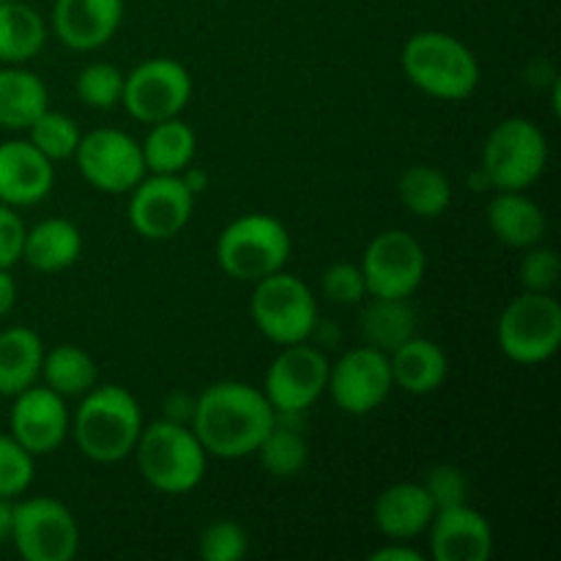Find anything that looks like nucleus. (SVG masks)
<instances>
[{"label": "nucleus", "mask_w": 561, "mask_h": 561, "mask_svg": "<svg viewBox=\"0 0 561 561\" xmlns=\"http://www.w3.org/2000/svg\"><path fill=\"white\" fill-rule=\"evenodd\" d=\"M197 551L203 561H241L250 553V537L236 520H214L201 531Z\"/></svg>", "instance_id": "nucleus-34"}, {"label": "nucleus", "mask_w": 561, "mask_h": 561, "mask_svg": "<svg viewBox=\"0 0 561 561\" xmlns=\"http://www.w3.org/2000/svg\"><path fill=\"white\" fill-rule=\"evenodd\" d=\"M16 305V283L9 268H0V318L9 316Z\"/></svg>", "instance_id": "nucleus-41"}, {"label": "nucleus", "mask_w": 561, "mask_h": 561, "mask_svg": "<svg viewBox=\"0 0 561 561\" xmlns=\"http://www.w3.org/2000/svg\"><path fill=\"white\" fill-rule=\"evenodd\" d=\"M47 42V25L22 0L0 3V64L22 66L36 58Z\"/></svg>", "instance_id": "nucleus-27"}, {"label": "nucleus", "mask_w": 561, "mask_h": 561, "mask_svg": "<svg viewBox=\"0 0 561 561\" xmlns=\"http://www.w3.org/2000/svg\"><path fill=\"white\" fill-rule=\"evenodd\" d=\"M321 288L332 305L356 307L367 299L365 277H362V268L356 263H332L323 272Z\"/></svg>", "instance_id": "nucleus-36"}, {"label": "nucleus", "mask_w": 561, "mask_h": 561, "mask_svg": "<svg viewBox=\"0 0 561 561\" xmlns=\"http://www.w3.org/2000/svg\"><path fill=\"white\" fill-rule=\"evenodd\" d=\"M27 140L49 159V162H58V159L75 157L77 146H80V126L75 124V118L66 113H53V110H44L31 126H27Z\"/></svg>", "instance_id": "nucleus-32"}, {"label": "nucleus", "mask_w": 561, "mask_h": 561, "mask_svg": "<svg viewBox=\"0 0 561 561\" xmlns=\"http://www.w3.org/2000/svg\"><path fill=\"white\" fill-rule=\"evenodd\" d=\"M42 378L44 387L58 392L60 398H82L99 383V367L88 351L77 345H58L44 351Z\"/></svg>", "instance_id": "nucleus-29"}, {"label": "nucleus", "mask_w": 561, "mask_h": 561, "mask_svg": "<svg viewBox=\"0 0 561 561\" xmlns=\"http://www.w3.org/2000/svg\"><path fill=\"white\" fill-rule=\"evenodd\" d=\"M389 367H392L394 387L409 394L436 392L447 381L449 373V362L442 345L416 337V334L389 354Z\"/></svg>", "instance_id": "nucleus-22"}, {"label": "nucleus", "mask_w": 561, "mask_h": 561, "mask_svg": "<svg viewBox=\"0 0 561 561\" xmlns=\"http://www.w3.org/2000/svg\"><path fill=\"white\" fill-rule=\"evenodd\" d=\"M290 257V233L277 217L244 214L225 225L217 239V263L228 277L255 285L283 272Z\"/></svg>", "instance_id": "nucleus-5"}, {"label": "nucleus", "mask_w": 561, "mask_h": 561, "mask_svg": "<svg viewBox=\"0 0 561 561\" xmlns=\"http://www.w3.org/2000/svg\"><path fill=\"white\" fill-rule=\"evenodd\" d=\"M400 66L411 85L444 102L469 99L480 85V60L453 33L420 31L403 44Z\"/></svg>", "instance_id": "nucleus-3"}, {"label": "nucleus", "mask_w": 561, "mask_h": 561, "mask_svg": "<svg viewBox=\"0 0 561 561\" xmlns=\"http://www.w3.org/2000/svg\"><path fill=\"white\" fill-rule=\"evenodd\" d=\"M398 197L414 217L436 219L453 206V184L438 168L414 164L400 175Z\"/></svg>", "instance_id": "nucleus-30"}, {"label": "nucleus", "mask_w": 561, "mask_h": 561, "mask_svg": "<svg viewBox=\"0 0 561 561\" xmlns=\"http://www.w3.org/2000/svg\"><path fill=\"white\" fill-rule=\"evenodd\" d=\"M548 140L529 118H504L482 146V164L488 184L496 192H524L546 173Z\"/></svg>", "instance_id": "nucleus-7"}, {"label": "nucleus", "mask_w": 561, "mask_h": 561, "mask_svg": "<svg viewBox=\"0 0 561 561\" xmlns=\"http://www.w3.org/2000/svg\"><path fill=\"white\" fill-rule=\"evenodd\" d=\"M365 305V301H362ZM362 334L373 348L392 354L416 334V312L409 299H378L370 296L362 307Z\"/></svg>", "instance_id": "nucleus-28"}, {"label": "nucleus", "mask_w": 561, "mask_h": 561, "mask_svg": "<svg viewBox=\"0 0 561 561\" xmlns=\"http://www.w3.org/2000/svg\"><path fill=\"white\" fill-rule=\"evenodd\" d=\"M436 504L431 502L422 482H394L387 491L378 493L373 504L376 529L389 540H414L427 531Z\"/></svg>", "instance_id": "nucleus-20"}, {"label": "nucleus", "mask_w": 561, "mask_h": 561, "mask_svg": "<svg viewBox=\"0 0 561 561\" xmlns=\"http://www.w3.org/2000/svg\"><path fill=\"white\" fill-rule=\"evenodd\" d=\"M307 442L296 427L283 425V422H274L272 431L263 436V442L257 444L255 455L261 458V466L272 477L279 480H288L296 477L307 466Z\"/></svg>", "instance_id": "nucleus-31"}, {"label": "nucleus", "mask_w": 561, "mask_h": 561, "mask_svg": "<svg viewBox=\"0 0 561 561\" xmlns=\"http://www.w3.org/2000/svg\"><path fill=\"white\" fill-rule=\"evenodd\" d=\"M129 195L131 228L148 241H168L179 236L195 211V195L181 175H142Z\"/></svg>", "instance_id": "nucleus-15"}, {"label": "nucleus", "mask_w": 561, "mask_h": 561, "mask_svg": "<svg viewBox=\"0 0 561 561\" xmlns=\"http://www.w3.org/2000/svg\"><path fill=\"white\" fill-rule=\"evenodd\" d=\"M431 553L436 561H488L493 529L480 510L469 504L436 510L431 520Z\"/></svg>", "instance_id": "nucleus-17"}, {"label": "nucleus", "mask_w": 561, "mask_h": 561, "mask_svg": "<svg viewBox=\"0 0 561 561\" xmlns=\"http://www.w3.org/2000/svg\"><path fill=\"white\" fill-rule=\"evenodd\" d=\"M327 381L329 359L316 345H283L263 378V394L277 416H299L321 400Z\"/></svg>", "instance_id": "nucleus-11"}, {"label": "nucleus", "mask_w": 561, "mask_h": 561, "mask_svg": "<svg viewBox=\"0 0 561 561\" xmlns=\"http://www.w3.org/2000/svg\"><path fill=\"white\" fill-rule=\"evenodd\" d=\"M518 277L524 290H540L551 294L559 283V255L551 247L535 244L526 250L524 261L518 266Z\"/></svg>", "instance_id": "nucleus-38"}, {"label": "nucleus", "mask_w": 561, "mask_h": 561, "mask_svg": "<svg viewBox=\"0 0 561 561\" xmlns=\"http://www.w3.org/2000/svg\"><path fill=\"white\" fill-rule=\"evenodd\" d=\"M47 85L22 66L0 69V129H27L47 110Z\"/></svg>", "instance_id": "nucleus-25"}, {"label": "nucleus", "mask_w": 561, "mask_h": 561, "mask_svg": "<svg viewBox=\"0 0 561 561\" xmlns=\"http://www.w3.org/2000/svg\"><path fill=\"white\" fill-rule=\"evenodd\" d=\"M250 316L257 332L283 348L312 337L318 327V301L305 279L283 268L257 279L250 299Z\"/></svg>", "instance_id": "nucleus-6"}, {"label": "nucleus", "mask_w": 561, "mask_h": 561, "mask_svg": "<svg viewBox=\"0 0 561 561\" xmlns=\"http://www.w3.org/2000/svg\"><path fill=\"white\" fill-rule=\"evenodd\" d=\"M496 337L515 365H542L561 345V305L551 294L524 290L504 307Z\"/></svg>", "instance_id": "nucleus-8"}, {"label": "nucleus", "mask_w": 561, "mask_h": 561, "mask_svg": "<svg viewBox=\"0 0 561 561\" xmlns=\"http://www.w3.org/2000/svg\"><path fill=\"white\" fill-rule=\"evenodd\" d=\"M140 148L148 173L181 175L195 159L197 137L192 126L175 115V118L151 124V131L140 142Z\"/></svg>", "instance_id": "nucleus-26"}, {"label": "nucleus", "mask_w": 561, "mask_h": 561, "mask_svg": "<svg viewBox=\"0 0 561 561\" xmlns=\"http://www.w3.org/2000/svg\"><path fill=\"white\" fill-rule=\"evenodd\" d=\"M75 159L82 179L104 195H129L148 173L140 142L121 129H93L82 135Z\"/></svg>", "instance_id": "nucleus-12"}, {"label": "nucleus", "mask_w": 561, "mask_h": 561, "mask_svg": "<svg viewBox=\"0 0 561 561\" xmlns=\"http://www.w3.org/2000/svg\"><path fill=\"white\" fill-rule=\"evenodd\" d=\"M11 438L27 449L33 458L55 453L66 442L71 431V416L66 409V398L49 387H27L14 394V405L9 414Z\"/></svg>", "instance_id": "nucleus-16"}, {"label": "nucleus", "mask_w": 561, "mask_h": 561, "mask_svg": "<svg viewBox=\"0 0 561 561\" xmlns=\"http://www.w3.org/2000/svg\"><path fill=\"white\" fill-rule=\"evenodd\" d=\"M190 420L211 458L241 460L255 455L257 444L277 422V411L261 389L244 381H219L203 389Z\"/></svg>", "instance_id": "nucleus-1"}, {"label": "nucleus", "mask_w": 561, "mask_h": 561, "mask_svg": "<svg viewBox=\"0 0 561 561\" xmlns=\"http://www.w3.org/2000/svg\"><path fill=\"white\" fill-rule=\"evenodd\" d=\"M124 20V0H55V36L77 53L104 47Z\"/></svg>", "instance_id": "nucleus-19"}, {"label": "nucleus", "mask_w": 561, "mask_h": 561, "mask_svg": "<svg viewBox=\"0 0 561 561\" xmlns=\"http://www.w3.org/2000/svg\"><path fill=\"white\" fill-rule=\"evenodd\" d=\"M181 179H184V184L190 186L192 195L203 192V190H206V184H208V175L203 173V170H197V168H186L184 173H181Z\"/></svg>", "instance_id": "nucleus-43"}, {"label": "nucleus", "mask_w": 561, "mask_h": 561, "mask_svg": "<svg viewBox=\"0 0 561 561\" xmlns=\"http://www.w3.org/2000/svg\"><path fill=\"white\" fill-rule=\"evenodd\" d=\"M192 99V77L173 58H148L126 75L124 107L142 124L175 118Z\"/></svg>", "instance_id": "nucleus-13"}, {"label": "nucleus", "mask_w": 561, "mask_h": 561, "mask_svg": "<svg viewBox=\"0 0 561 561\" xmlns=\"http://www.w3.org/2000/svg\"><path fill=\"white\" fill-rule=\"evenodd\" d=\"M485 217L491 233L513 250H529L546 239V211L524 192H496L488 203Z\"/></svg>", "instance_id": "nucleus-21"}, {"label": "nucleus", "mask_w": 561, "mask_h": 561, "mask_svg": "<svg viewBox=\"0 0 561 561\" xmlns=\"http://www.w3.org/2000/svg\"><path fill=\"white\" fill-rule=\"evenodd\" d=\"M392 389L394 381L389 354L373 348V345L351 348L334 365L329 362L327 392L332 394L334 405L345 414H373L376 409H381Z\"/></svg>", "instance_id": "nucleus-14"}, {"label": "nucleus", "mask_w": 561, "mask_h": 561, "mask_svg": "<svg viewBox=\"0 0 561 561\" xmlns=\"http://www.w3.org/2000/svg\"><path fill=\"white\" fill-rule=\"evenodd\" d=\"M25 222L14 206L0 203V268H11L22 261V244H25Z\"/></svg>", "instance_id": "nucleus-39"}, {"label": "nucleus", "mask_w": 561, "mask_h": 561, "mask_svg": "<svg viewBox=\"0 0 561 561\" xmlns=\"http://www.w3.org/2000/svg\"><path fill=\"white\" fill-rule=\"evenodd\" d=\"M44 343L33 329L11 327L0 332V394L14 398L42 378Z\"/></svg>", "instance_id": "nucleus-24"}, {"label": "nucleus", "mask_w": 561, "mask_h": 561, "mask_svg": "<svg viewBox=\"0 0 561 561\" xmlns=\"http://www.w3.org/2000/svg\"><path fill=\"white\" fill-rule=\"evenodd\" d=\"M11 526H14V502L0 499V542H11Z\"/></svg>", "instance_id": "nucleus-42"}, {"label": "nucleus", "mask_w": 561, "mask_h": 561, "mask_svg": "<svg viewBox=\"0 0 561 561\" xmlns=\"http://www.w3.org/2000/svg\"><path fill=\"white\" fill-rule=\"evenodd\" d=\"M36 458L11 436H0V499H16L31 488Z\"/></svg>", "instance_id": "nucleus-35"}, {"label": "nucleus", "mask_w": 561, "mask_h": 561, "mask_svg": "<svg viewBox=\"0 0 561 561\" xmlns=\"http://www.w3.org/2000/svg\"><path fill=\"white\" fill-rule=\"evenodd\" d=\"M11 542L25 561H71L80 551V526L58 499H22L14 504Z\"/></svg>", "instance_id": "nucleus-9"}, {"label": "nucleus", "mask_w": 561, "mask_h": 561, "mask_svg": "<svg viewBox=\"0 0 561 561\" xmlns=\"http://www.w3.org/2000/svg\"><path fill=\"white\" fill-rule=\"evenodd\" d=\"M82 252V233L69 219H42L38 225L25 230V244H22V261L31 268L44 274L64 272L75 266Z\"/></svg>", "instance_id": "nucleus-23"}, {"label": "nucleus", "mask_w": 561, "mask_h": 561, "mask_svg": "<svg viewBox=\"0 0 561 561\" xmlns=\"http://www.w3.org/2000/svg\"><path fill=\"white\" fill-rule=\"evenodd\" d=\"M362 277L367 296L378 299H411L427 272V257L420 241L405 230H383L362 255Z\"/></svg>", "instance_id": "nucleus-10"}, {"label": "nucleus", "mask_w": 561, "mask_h": 561, "mask_svg": "<svg viewBox=\"0 0 561 561\" xmlns=\"http://www.w3.org/2000/svg\"><path fill=\"white\" fill-rule=\"evenodd\" d=\"M370 561H422V553L409 546V540H392L370 553Z\"/></svg>", "instance_id": "nucleus-40"}, {"label": "nucleus", "mask_w": 561, "mask_h": 561, "mask_svg": "<svg viewBox=\"0 0 561 561\" xmlns=\"http://www.w3.org/2000/svg\"><path fill=\"white\" fill-rule=\"evenodd\" d=\"M126 75L113 64H88L77 77V96L93 110H110L121 104Z\"/></svg>", "instance_id": "nucleus-33"}, {"label": "nucleus", "mask_w": 561, "mask_h": 561, "mask_svg": "<svg viewBox=\"0 0 561 561\" xmlns=\"http://www.w3.org/2000/svg\"><path fill=\"white\" fill-rule=\"evenodd\" d=\"M135 460L142 480L159 493L181 496L195 491L206 477L208 453L192 427L175 420H159L142 425L135 444Z\"/></svg>", "instance_id": "nucleus-4"}, {"label": "nucleus", "mask_w": 561, "mask_h": 561, "mask_svg": "<svg viewBox=\"0 0 561 561\" xmlns=\"http://www.w3.org/2000/svg\"><path fill=\"white\" fill-rule=\"evenodd\" d=\"M55 168L31 140L0 142V203L36 206L53 192Z\"/></svg>", "instance_id": "nucleus-18"}, {"label": "nucleus", "mask_w": 561, "mask_h": 561, "mask_svg": "<svg viewBox=\"0 0 561 561\" xmlns=\"http://www.w3.org/2000/svg\"><path fill=\"white\" fill-rule=\"evenodd\" d=\"M0 3H5V0H0Z\"/></svg>", "instance_id": "nucleus-44"}, {"label": "nucleus", "mask_w": 561, "mask_h": 561, "mask_svg": "<svg viewBox=\"0 0 561 561\" xmlns=\"http://www.w3.org/2000/svg\"><path fill=\"white\" fill-rule=\"evenodd\" d=\"M422 488L427 491L431 502L436 504V510L458 507V504L469 502V477L458 466L442 463L431 469L422 480Z\"/></svg>", "instance_id": "nucleus-37"}, {"label": "nucleus", "mask_w": 561, "mask_h": 561, "mask_svg": "<svg viewBox=\"0 0 561 561\" xmlns=\"http://www.w3.org/2000/svg\"><path fill=\"white\" fill-rule=\"evenodd\" d=\"M142 431V411L135 394L115 383H102L82 394L77 414L71 416V436L93 463H118L135 453Z\"/></svg>", "instance_id": "nucleus-2"}]
</instances>
